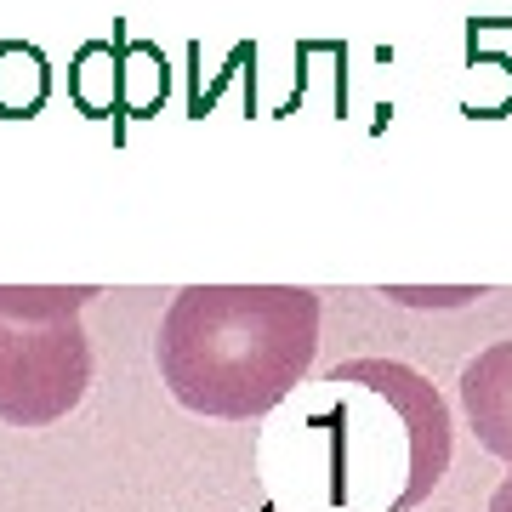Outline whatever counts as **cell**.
<instances>
[{"label": "cell", "instance_id": "6da1fadb", "mask_svg": "<svg viewBox=\"0 0 512 512\" xmlns=\"http://www.w3.org/2000/svg\"><path fill=\"white\" fill-rule=\"evenodd\" d=\"M450 410L399 359H353L262 439L279 512H410L450 473Z\"/></svg>", "mask_w": 512, "mask_h": 512}, {"label": "cell", "instance_id": "7a4b0ae2", "mask_svg": "<svg viewBox=\"0 0 512 512\" xmlns=\"http://www.w3.org/2000/svg\"><path fill=\"white\" fill-rule=\"evenodd\" d=\"M319 353V296L302 285H188L160 319L171 399L211 421H251L291 399Z\"/></svg>", "mask_w": 512, "mask_h": 512}, {"label": "cell", "instance_id": "3957f363", "mask_svg": "<svg viewBox=\"0 0 512 512\" xmlns=\"http://www.w3.org/2000/svg\"><path fill=\"white\" fill-rule=\"evenodd\" d=\"M86 285H0V421L52 427L92 387Z\"/></svg>", "mask_w": 512, "mask_h": 512}, {"label": "cell", "instance_id": "277c9868", "mask_svg": "<svg viewBox=\"0 0 512 512\" xmlns=\"http://www.w3.org/2000/svg\"><path fill=\"white\" fill-rule=\"evenodd\" d=\"M461 416L478 450L512 467V342H495L461 370Z\"/></svg>", "mask_w": 512, "mask_h": 512}, {"label": "cell", "instance_id": "5b68a950", "mask_svg": "<svg viewBox=\"0 0 512 512\" xmlns=\"http://www.w3.org/2000/svg\"><path fill=\"white\" fill-rule=\"evenodd\" d=\"M399 302H410V308H461V302H473L478 285H461V291H393Z\"/></svg>", "mask_w": 512, "mask_h": 512}, {"label": "cell", "instance_id": "8992f818", "mask_svg": "<svg viewBox=\"0 0 512 512\" xmlns=\"http://www.w3.org/2000/svg\"><path fill=\"white\" fill-rule=\"evenodd\" d=\"M490 512H512V478H501V484H495V495H490Z\"/></svg>", "mask_w": 512, "mask_h": 512}]
</instances>
